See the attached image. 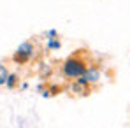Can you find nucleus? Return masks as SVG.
I'll list each match as a JSON object with an SVG mask.
<instances>
[{"label":"nucleus","instance_id":"obj_5","mask_svg":"<svg viewBox=\"0 0 130 128\" xmlns=\"http://www.w3.org/2000/svg\"><path fill=\"white\" fill-rule=\"evenodd\" d=\"M18 81H20V79H18V76H16V74H11V72H9V76H7V81H5V88L12 89L14 86L18 84Z\"/></svg>","mask_w":130,"mask_h":128},{"label":"nucleus","instance_id":"obj_1","mask_svg":"<svg viewBox=\"0 0 130 128\" xmlns=\"http://www.w3.org/2000/svg\"><path fill=\"white\" fill-rule=\"evenodd\" d=\"M86 62L83 60V58H79V56H70V58H67L63 62V67H62V70H63V76L67 79H77L79 76H83L85 74V70H86Z\"/></svg>","mask_w":130,"mask_h":128},{"label":"nucleus","instance_id":"obj_6","mask_svg":"<svg viewBox=\"0 0 130 128\" xmlns=\"http://www.w3.org/2000/svg\"><path fill=\"white\" fill-rule=\"evenodd\" d=\"M7 76H9V68H7L5 65H2V63H0V86H5Z\"/></svg>","mask_w":130,"mask_h":128},{"label":"nucleus","instance_id":"obj_2","mask_svg":"<svg viewBox=\"0 0 130 128\" xmlns=\"http://www.w3.org/2000/svg\"><path fill=\"white\" fill-rule=\"evenodd\" d=\"M100 76H102V74H100V68H99V67H86L85 74L79 76V77L74 79V81L79 86H83V88H88L90 84L99 83V81H100Z\"/></svg>","mask_w":130,"mask_h":128},{"label":"nucleus","instance_id":"obj_4","mask_svg":"<svg viewBox=\"0 0 130 128\" xmlns=\"http://www.w3.org/2000/svg\"><path fill=\"white\" fill-rule=\"evenodd\" d=\"M46 47H47L49 51H58V49L62 47V41H58L56 37H53V39H47V44H46Z\"/></svg>","mask_w":130,"mask_h":128},{"label":"nucleus","instance_id":"obj_3","mask_svg":"<svg viewBox=\"0 0 130 128\" xmlns=\"http://www.w3.org/2000/svg\"><path fill=\"white\" fill-rule=\"evenodd\" d=\"M34 54H35V47H34V44H32V42H23V44L18 46L16 53L12 54V60H14L16 63H26L28 60L34 58Z\"/></svg>","mask_w":130,"mask_h":128},{"label":"nucleus","instance_id":"obj_7","mask_svg":"<svg viewBox=\"0 0 130 128\" xmlns=\"http://www.w3.org/2000/svg\"><path fill=\"white\" fill-rule=\"evenodd\" d=\"M53 37H56V30H49L47 32V39H53Z\"/></svg>","mask_w":130,"mask_h":128}]
</instances>
